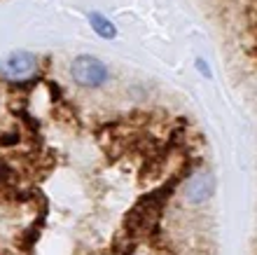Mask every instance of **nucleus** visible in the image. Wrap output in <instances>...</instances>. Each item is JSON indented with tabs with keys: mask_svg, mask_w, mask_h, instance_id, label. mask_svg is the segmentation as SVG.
<instances>
[{
	"mask_svg": "<svg viewBox=\"0 0 257 255\" xmlns=\"http://www.w3.org/2000/svg\"><path fill=\"white\" fill-rule=\"evenodd\" d=\"M215 190V183H213V176L208 171H201V173H194V176L187 180V187H185V199L189 204H204L208 197Z\"/></svg>",
	"mask_w": 257,
	"mask_h": 255,
	"instance_id": "7ed1b4c3",
	"label": "nucleus"
},
{
	"mask_svg": "<svg viewBox=\"0 0 257 255\" xmlns=\"http://www.w3.org/2000/svg\"><path fill=\"white\" fill-rule=\"evenodd\" d=\"M40 61L33 52H12L9 56H5L0 61V80H5L9 85H21V82H28L38 75Z\"/></svg>",
	"mask_w": 257,
	"mask_h": 255,
	"instance_id": "f03ea898",
	"label": "nucleus"
},
{
	"mask_svg": "<svg viewBox=\"0 0 257 255\" xmlns=\"http://www.w3.org/2000/svg\"><path fill=\"white\" fill-rule=\"evenodd\" d=\"M89 23H91V28L99 33L101 38L110 40V38H115V35H117V31H115L113 21H110L108 16H103L101 12H91V14H89Z\"/></svg>",
	"mask_w": 257,
	"mask_h": 255,
	"instance_id": "20e7f679",
	"label": "nucleus"
},
{
	"mask_svg": "<svg viewBox=\"0 0 257 255\" xmlns=\"http://www.w3.org/2000/svg\"><path fill=\"white\" fill-rule=\"evenodd\" d=\"M70 78L77 87L84 89H99L110 80V70L101 59L91 54H80L70 63Z\"/></svg>",
	"mask_w": 257,
	"mask_h": 255,
	"instance_id": "f257e3e1",
	"label": "nucleus"
}]
</instances>
